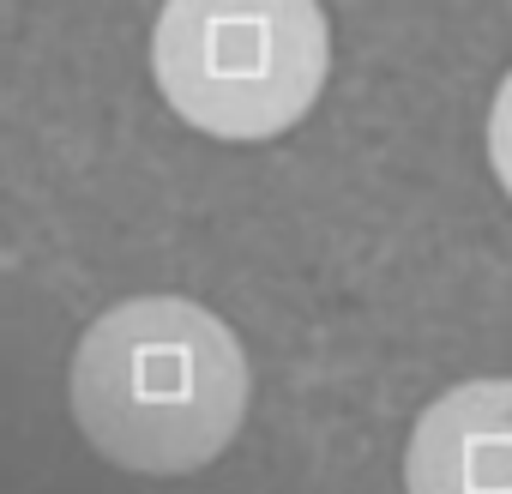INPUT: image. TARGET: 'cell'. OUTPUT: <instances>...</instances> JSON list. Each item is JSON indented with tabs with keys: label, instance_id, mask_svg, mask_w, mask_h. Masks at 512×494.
Returning <instances> with one entry per match:
<instances>
[{
	"label": "cell",
	"instance_id": "obj_1",
	"mask_svg": "<svg viewBox=\"0 0 512 494\" xmlns=\"http://www.w3.org/2000/svg\"><path fill=\"white\" fill-rule=\"evenodd\" d=\"M235 332L187 296H133L91 320L73 350V416L85 440L145 476L211 464L247 416Z\"/></svg>",
	"mask_w": 512,
	"mask_h": 494
},
{
	"label": "cell",
	"instance_id": "obj_2",
	"mask_svg": "<svg viewBox=\"0 0 512 494\" xmlns=\"http://www.w3.org/2000/svg\"><path fill=\"white\" fill-rule=\"evenodd\" d=\"M332 67L320 0H163L151 31L157 91L211 139L296 127Z\"/></svg>",
	"mask_w": 512,
	"mask_h": 494
},
{
	"label": "cell",
	"instance_id": "obj_3",
	"mask_svg": "<svg viewBox=\"0 0 512 494\" xmlns=\"http://www.w3.org/2000/svg\"><path fill=\"white\" fill-rule=\"evenodd\" d=\"M410 494H512V380H464L434 398L404 452Z\"/></svg>",
	"mask_w": 512,
	"mask_h": 494
},
{
	"label": "cell",
	"instance_id": "obj_4",
	"mask_svg": "<svg viewBox=\"0 0 512 494\" xmlns=\"http://www.w3.org/2000/svg\"><path fill=\"white\" fill-rule=\"evenodd\" d=\"M488 163H494L500 187L512 193V73H506V85L494 91V109H488Z\"/></svg>",
	"mask_w": 512,
	"mask_h": 494
}]
</instances>
